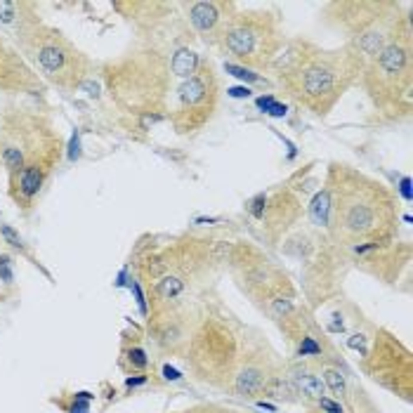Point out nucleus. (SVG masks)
<instances>
[{"mask_svg": "<svg viewBox=\"0 0 413 413\" xmlns=\"http://www.w3.org/2000/svg\"><path fill=\"white\" fill-rule=\"evenodd\" d=\"M237 362V341L232 331L219 321H206L191 343V364L194 371L208 383H224L234 378Z\"/></svg>", "mask_w": 413, "mask_h": 413, "instance_id": "f257e3e1", "label": "nucleus"}, {"mask_svg": "<svg viewBox=\"0 0 413 413\" xmlns=\"http://www.w3.org/2000/svg\"><path fill=\"white\" fill-rule=\"evenodd\" d=\"M336 95V69L328 64H312L302 71L300 78V97H305L310 104L333 99Z\"/></svg>", "mask_w": 413, "mask_h": 413, "instance_id": "f03ea898", "label": "nucleus"}, {"mask_svg": "<svg viewBox=\"0 0 413 413\" xmlns=\"http://www.w3.org/2000/svg\"><path fill=\"white\" fill-rule=\"evenodd\" d=\"M260 40H263V31L253 24H239L234 29L227 31L224 36V45L232 55H237L239 59H250L258 62V52H260Z\"/></svg>", "mask_w": 413, "mask_h": 413, "instance_id": "7ed1b4c3", "label": "nucleus"}, {"mask_svg": "<svg viewBox=\"0 0 413 413\" xmlns=\"http://www.w3.org/2000/svg\"><path fill=\"white\" fill-rule=\"evenodd\" d=\"M271 378L267 375V369L258 362H243L234 371V378H232V385L237 390V395L241 397H255L260 395L265 388V383Z\"/></svg>", "mask_w": 413, "mask_h": 413, "instance_id": "20e7f679", "label": "nucleus"}, {"mask_svg": "<svg viewBox=\"0 0 413 413\" xmlns=\"http://www.w3.org/2000/svg\"><path fill=\"white\" fill-rule=\"evenodd\" d=\"M406 66H409V50L395 43L380 50L378 62H375V73L380 81H392V78H399L406 71Z\"/></svg>", "mask_w": 413, "mask_h": 413, "instance_id": "39448f33", "label": "nucleus"}, {"mask_svg": "<svg viewBox=\"0 0 413 413\" xmlns=\"http://www.w3.org/2000/svg\"><path fill=\"white\" fill-rule=\"evenodd\" d=\"M189 19L201 34H211L219 22V8L215 3H196L189 12Z\"/></svg>", "mask_w": 413, "mask_h": 413, "instance_id": "423d86ee", "label": "nucleus"}, {"mask_svg": "<svg viewBox=\"0 0 413 413\" xmlns=\"http://www.w3.org/2000/svg\"><path fill=\"white\" fill-rule=\"evenodd\" d=\"M208 95V83L206 76H191L187 78V83L180 88V102L185 109H194L206 99Z\"/></svg>", "mask_w": 413, "mask_h": 413, "instance_id": "0eeeda50", "label": "nucleus"}, {"mask_svg": "<svg viewBox=\"0 0 413 413\" xmlns=\"http://www.w3.org/2000/svg\"><path fill=\"white\" fill-rule=\"evenodd\" d=\"M293 385H295L297 392H302L305 397H310V399H323L326 397V385L321 383V378H317L315 373H307V371H297L295 375H293L291 380Z\"/></svg>", "mask_w": 413, "mask_h": 413, "instance_id": "6e6552de", "label": "nucleus"}, {"mask_svg": "<svg viewBox=\"0 0 413 413\" xmlns=\"http://www.w3.org/2000/svg\"><path fill=\"white\" fill-rule=\"evenodd\" d=\"M260 395L271 397V399L293 401V399H295V395H297V390H295V385H293L291 380L281 378V375H271L267 383H265V388H263Z\"/></svg>", "mask_w": 413, "mask_h": 413, "instance_id": "1a4fd4ad", "label": "nucleus"}, {"mask_svg": "<svg viewBox=\"0 0 413 413\" xmlns=\"http://www.w3.org/2000/svg\"><path fill=\"white\" fill-rule=\"evenodd\" d=\"M170 66H172V73H177V76L191 78L196 73V66H198V55L191 50H180L175 57H172Z\"/></svg>", "mask_w": 413, "mask_h": 413, "instance_id": "9d476101", "label": "nucleus"}, {"mask_svg": "<svg viewBox=\"0 0 413 413\" xmlns=\"http://www.w3.org/2000/svg\"><path fill=\"white\" fill-rule=\"evenodd\" d=\"M40 185H43V172H40L38 165H31V168L22 170V180H19V187H22L24 196H34L38 194Z\"/></svg>", "mask_w": 413, "mask_h": 413, "instance_id": "9b49d317", "label": "nucleus"}, {"mask_svg": "<svg viewBox=\"0 0 413 413\" xmlns=\"http://www.w3.org/2000/svg\"><path fill=\"white\" fill-rule=\"evenodd\" d=\"M38 62L48 71H59L66 62V55H64V50H59L57 45H48V48H43L38 52Z\"/></svg>", "mask_w": 413, "mask_h": 413, "instance_id": "f8f14e48", "label": "nucleus"}, {"mask_svg": "<svg viewBox=\"0 0 413 413\" xmlns=\"http://www.w3.org/2000/svg\"><path fill=\"white\" fill-rule=\"evenodd\" d=\"M156 291H159V295H163L165 300H175V297L185 291V284H182L177 276H163V279L159 281V286H156Z\"/></svg>", "mask_w": 413, "mask_h": 413, "instance_id": "ddd939ff", "label": "nucleus"}, {"mask_svg": "<svg viewBox=\"0 0 413 413\" xmlns=\"http://www.w3.org/2000/svg\"><path fill=\"white\" fill-rule=\"evenodd\" d=\"M328 213H331V198H328V191H321L312 203V217H315L317 224H326Z\"/></svg>", "mask_w": 413, "mask_h": 413, "instance_id": "4468645a", "label": "nucleus"}, {"mask_svg": "<svg viewBox=\"0 0 413 413\" xmlns=\"http://www.w3.org/2000/svg\"><path fill=\"white\" fill-rule=\"evenodd\" d=\"M323 380L338 397L345 395V375L338 369H323Z\"/></svg>", "mask_w": 413, "mask_h": 413, "instance_id": "2eb2a0df", "label": "nucleus"}, {"mask_svg": "<svg viewBox=\"0 0 413 413\" xmlns=\"http://www.w3.org/2000/svg\"><path fill=\"white\" fill-rule=\"evenodd\" d=\"M3 159H5V165H8L10 170H19L24 165V156L19 149H5Z\"/></svg>", "mask_w": 413, "mask_h": 413, "instance_id": "dca6fc26", "label": "nucleus"}, {"mask_svg": "<svg viewBox=\"0 0 413 413\" xmlns=\"http://www.w3.org/2000/svg\"><path fill=\"white\" fill-rule=\"evenodd\" d=\"M258 107L265 109L267 114H271V116H284L286 114V107H281V104H276L271 97H260L258 99Z\"/></svg>", "mask_w": 413, "mask_h": 413, "instance_id": "f3484780", "label": "nucleus"}, {"mask_svg": "<svg viewBox=\"0 0 413 413\" xmlns=\"http://www.w3.org/2000/svg\"><path fill=\"white\" fill-rule=\"evenodd\" d=\"M224 71L232 73V76H237V78H241V81H250V83L260 81L258 73H253V71H248V69H241V66H234V64H227V66H224Z\"/></svg>", "mask_w": 413, "mask_h": 413, "instance_id": "a211bd4d", "label": "nucleus"}, {"mask_svg": "<svg viewBox=\"0 0 413 413\" xmlns=\"http://www.w3.org/2000/svg\"><path fill=\"white\" fill-rule=\"evenodd\" d=\"M128 359H130V364L133 366H137V369H146V354H144V349H139V347H133L128 352Z\"/></svg>", "mask_w": 413, "mask_h": 413, "instance_id": "6ab92c4d", "label": "nucleus"}, {"mask_svg": "<svg viewBox=\"0 0 413 413\" xmlns=\"http://www.w3.org/2000/svg\"><path fill=\"white\" fill-rule=\"evenodd\" d=\"M17 5L14 3H0V19H3V22H12L14 17H17Z\"/></svg>", "mask_w": 413, "mask_h": 413, "instance_id": "aec40b11", "label": "nucleus"}, {"mask_svg": "<svg viewBox=\"0 0 413 413\" xmlns=\"http://www.w3.org/2000/svg\"><path fill=\"white\" fill-rule=\"evenodd\" d=\"M321 352V347L312 341V338H302V345H300V354L305 357V354H319Z\"/></svg>", "mask_w": 413, "mask_h": 413, "instance_id": "412c9836", "label": "nucleus"}, {"mask_svg": "<svg viewBox=\"0 0 413 413\" xmlns=\"http://www.w3.org/2000/svg\"><path fill=\"white\" fill-rule=\"evenodd\" d=\"M0 232H3V237H5V239H8V241H10V243H12V245H14V248H24L22 239H19V237H17V234H14V232H12V229H10V227H8V224H3V227H0Z\"/></svg>", "mask_w": 413, "mask_h": 413, "instance_id": "4be33fe9", "label": "nucleus"}, {"mask_svg": "<svg viewBox=\"0 0 413 413\" xmlns=\"http://www.w3.org/2000/svg\"><path fill=\"white\" fill-rule=\"evenodd\" d=\"M319 404H321V409L326 411V413H343V406L341 404H336V401H331V399H319Z\"/></svg>", "mask_w": 413, "mask_h": 413, "instance_id": "5701e85b", "label": "nucleus"}, {"mask_svg": "<svg viewBox=\"0 0 413 413\" xmlns=\"http://www.w3.org/2000/svg\"><path fill=\"white\" fill-rule=\"evenodd\" d=\"M78 156H81V139H78V135H73V137H71V144H69V159L76 161Z\"/></svg>", "mask_w": 413, "mask_h": 413, "instance_id": "b1692460", "label": "nucleus"}, {"mask_svg": "<svg viewBox=\"0 0 413 413\" xmlns=\"http://www.w3.org/2000/svg\"><path fill=\"white\" fill-rule=\"evenodd\" d=\"M0 274H3L5 281H12V271H10V260L0 258Z\"/></svg>", "mask_w": 413, "mask_h": 413, "instance_id": "393cba45", "label": "nucleus"}, {"mask_svg": "<svg viewBox=\"0 0 413 413\" xmlns=\"http://www.w3.org/2000/svg\"><path fill=\"white\" fill-rule=\"evenodd\" d=\"M263 203H265V196H258L253 201V206H250V213H253L255 217H263Z\"/></svg>", "mask_w": 413, "mask_h": 413, "instance_id": "a878e982", "label": "nucleus"}, {"mask_svg": "<svg viewBox=\"0 0 413 413\" xmlns=\"http://www.w3.org/2000/svg\"><path fill=\"white\" fill-rule=\"evenodd\" d=\"M229 95H232V97H248L250 90H248V88H232V90H229Z\"/></svg>", "mask_w": 413, "mask_h": 413, "instance_id": "bb28decb", "label": "nucleus"}, {"mask_svg": "<svg viewBox=\"0 0 413 413\" xmlns=\"http://www.w3.org/2000/svg\"><path fill=\"white\" fill-rule=\"evenodd\" d=\"M163 373H165V378H168V380H180V373H177L175 369H170V366H165Z\"/></svg>", "mask_w": 413, "mask_h": 413, "instance_id": "cd10ccee", "label": "nucleus"}, {"mask_svg": "<svg viewBox=\"0 0 413 413\" xmlns=\"http://www.w3.org/2000/svg\"><path fill=\"white\" fill-rule=\"evenodd\" d=\"M83 88L90 90V95H97V85H92V83H83Z\"/></svg>", "mask_w": 413, "mask_h": 413, "instance_id": "c85d7f7f", "label": "nucleus"}]
</instances>
